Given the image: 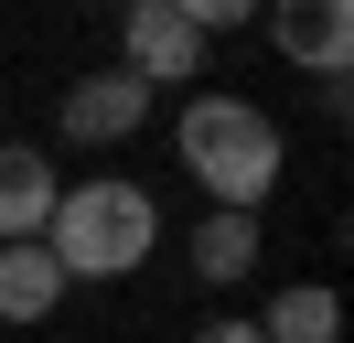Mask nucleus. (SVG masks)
<instances>
[{
    "instance_id": "nucleus-5",
    "label": "nucleus",
    "mask_w": 354,
    "mask_h": 343,
    "mask_svg": "<svg viewBox=\"0 0 354 343\" xmlns=\"http://www.w3.org/2000/svg\"><path fill=\"white\" fill-rule=\"evenodd\" d=\"M54 118H65V140H86V150H108V140H129V129L151 118V86H140L129 64H118V75H75Z\"/></svg>"
},
{
    "instance_id": "nucleus-4",
    "label": "nucleus",
    "mask_w": 354,
    "mask_h": 343,
    "mask_svg": "<svg viewBox=\"0 0 354 343\" xmlns=\"http://www.w3.org/2000/svg\"><path fill=\"white\" fill-rule=\"evenodd\" d=\"M118 64H129L140 86H194L204 75V33L172 0H129V11H118Z\"/></svg>"
},
{
    "instance_id": "nucleus-10",
    "label": "nucleus",
    "mask_w": 354,
    "mask_h": 343,
    "mask_svg": "<svg viewBox=\"0 0 354 343\" xmlns=\"http://www.w3.org/2000/svg\"><path fill=\"white\" fill-rule=\"evenodd\" d=\"M172 11L194 21L204 43H215V33H236V21H258V0H172Z\"/></svg>"
},
{
    "instance_id": "nucleus-2",
    "label": "nucleus",
    "mask_w": 354,
    "mask_h": 343,
    "mask_svg": "<svg viewBox=\"0 0 354 343\" xmlns=\"http://www.w3.org/2000/svg\"><path fill=\"white\" fill-rule=\"evenodd\" d=\"M161 247V204L129 183V172H97V183H65L54 193V225H44V257L75 279H129L140 257Z\"/></svg>"
},
{
    "instance_id": "nucleus-9",
    "label": "nucleus",
    "mask_w": 354,
    "mask_h": 343,
    "mask_svg": "<svg viewBox=\"0 0 354 343\" xmlns=\"http://www.w3.org/2000/svg\"><path fill=\"white\" fill-rule=\"evenodd\" d=\"M333 333H344V300H333L322 279L279 290V300H268V322H258V343H333Z\"/></svg>"
},
{
    "instance_id": "nucleus-7",
    "label": "nucleus",
    "mask_w": 354,
    "mask_h": 343,
    "mask_svg": "<svg viewBox=\"0 0 354 343\" xmlns=\"http://www.w3.org/2000/svg\"><path fill=\"white\" fill-rule=\"evenodd\" d=\"M54 311H65V268L44 257V236L0 247V322H54Z\"/></svg>"
},
{
    "instance_id": "nucleus-3",
    "label": "nucleus",
    "mask_w": 354,
    "mask_h": 343,
    "mask_svg": "<svg viewBox=\"0 0 354 343\" xmlns=\"http://www.w3.org/2000/svg\"><path fill=\"white\" fill-rule=\"evenodd\" d=\"M258 21L279 43V64H301V75H322L344 97V75H354V0H258Z\"/></svg>"
},
{
    "instance_id": "nucleus-8",
    "label": "nucleus",
    "mask_w": 354,
    "mask_h": 343,
    "mask_svg": "<svg viewBox=\"0 0 354 343\" xmlns=\"http://www.w3.org/2000/svg\"><path fill=\"white\" fill-rule=\"evenodd\" d=\"M194 268L215 279V290H225V279H247V268H258V214L204 204V225H194Z\"/></svg>"
},
{
    "instance_id": "nucleus-11",
    "label": "nucleus",
    "mask_w": 354,
    "mask_h": 343,
    "mask_svg": "<svg viewBox=\"0 0 354 343\" xmlns=\"http://www.w3.org/2000/svg\"><path fill=\"white\" fill-rule=\"evenodd\" d=\"M194 343H258V322H204Z\"/></svg>"
},
{
    "instance_id": "nucleus-1",
    "label": "nucleus",
    "mask_w": 354,
    "mask_h": 343,
    "mask_svg": "<svg viewBox=\"0 0 354 343\" xmlns=\"http://www.w3.org/2000/svg\"><path fill=\"white\" fill-rule=\"evenodd\" d=\"M172 150L204 183V204H225V214H258L279 193V118L258 97H194L172 118Z\"/></svg>"
},
{
    "instance_id": "nucleus-6",
    "label": "nucleus",
    "mask_w": 354,
    "mask_h": 343,
    "mask_svg": "<svg viewBox=\"0 0 354 343\" xmlns=\"http://www.w3.org/2000/svg\"><path fill=\"white\" fill-rule=\"evenodd\" d=\"M54 193H65V183H54V161L32 140L0 150V247H32V236L54 225Z\"/></svg>"
}]
</instances>
